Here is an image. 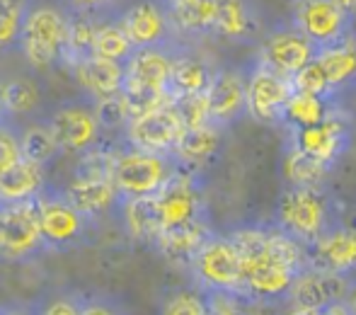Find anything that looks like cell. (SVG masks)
Returning <instances> with one entry per match:
<instances>
[{
    "label": "cell",
    "mask_w": 356,
    "mask_h": 315,
    "mask_svg": "<svg viewBox=\"0 0 356 315\" xmlns=\"http://www.w3.org/2000/svg\"><path fill=\"white\" fill-rule=\"evenodd\" d=\"M230 238L243 255L245 293L254 306L286 303L298 274L310 267L305 245L277 226L243 228Z\"/></svg>",
    "instance_id": "1"
},
{
    "label": "cell",
    "mask_w": 356,
    "mask_h": 315,
    "mask_svg": "<svg viewBox=\"0 0 356 315\" xmlns=\"http://www.w3.org/2000/svg\"><path fill=\"white\" fill-rule=\"evenodd\" d=\"M334 202L325 184H289L277 199L274 226L305 248L334 226Z\"/></svg>",
    "instance_id": "2"
},
{
    "label": "cell",
    "mask_w": 356,
    "mask_h": 315,
    "mask_svg": "<svg viewBox=\"0 0 356 315\" xmlns=\"http://www.w3.org/2000/svg\"><path fill=\"white\" fill-rule=\"evenodd\" d=\"M71 10L54 3H34L24 19L19 51L37 71H51L66 61Z\"/></svg>",
    "instance_id": "3"
},
{
    "label": "cell",
    "mask_w": 356,
    "mask_h": 315,
    "mask_svg": "<svg viewBox=\"0 0 356 315\" xmlns=\"http://www.w3.org/2000/svg\"><path fill=\"white\" fill-rule=\"evenodd\" d=\"M179 172H182V168L175 156L141 151V148H134L127 143V148H119L112 179L122 199L129 202V199L158 194Z\"/></svg>",
    "instance_id": "4"
},
{
    "label": "cell",
    "mask_w": 356,
    "mask_h": 315,
    "mask_svg": "<svg viewBox=\"0 0 356 315\" xmlns=\"http://www.w3.org/2000/svg\"><path fill=\"white\" fill-rule=\"evenodd\" d=\"M37 204L39 218H42V236L49 252H71L90 243L97 218L75 209L61 189L47 187L37 197Z\"/></svg>",
    "instance_id": "5"
},
{
    "label": "cell",
    "mask_w": 356,
    "mask_h": 315,
    "mask_svg": "<svg viewBox=\"0 0 356 315\" xmlns=\"http://www.w3.org/2000/svg\"><path fill=\"white\" fill-rule=\"evenodd\" d=\"M42 119L51 129L58 148L66 156L88 151L99 141V134H102L97 109H95V97L88 92L58 99Z\"/></svg>",
    "instance_id": "6"
},
{
    "label": "cell",
    "mask_w": 356,
    "mask_h": 315,
    "mask_svg": "<svg viewBox=\"0 0 356 315\" xmlns=\"http://www.w3.org/2000/svg\"><path fill=\"white\" fill-rule=\"evenodd\" d=\"M49 252L42 236L37 199L0 204V259L27 262Z\"/></svg>",
    "instance_id": "7"
},
{
    "label": "cell",
    "mask_w": 356,
    "mask_h": 315,
    "mask_svg": "<svg viewBox=\"0 0 356 315\" xmlns=\"http://www.w3.org/2000/svg\"><path fill=\"white\" fill-rule=\"evenodd\" d=\"M192 282L202 289H225L245 293L243 255L230 236H213L197 250L189 262Z\"/></svg>",
    "instance_id": "8"
},
{
    "label": "cell",
    "mask_w": 356,
    "mask_h": 315,
    "mask_svg": "<svg viewBox=\"0 0 356 315\" xmlns=\"http://www.w3.org/2000/svg\"><path fill=\"white\" fill-rule=\"evenodd\" d=\"M291 24L300 29L320 51L352 37L354 15L337 0H291Z\"/></svg>",
    "instance_id": "9"
},
{
    "label": "cell",
    "mask_w": 356,
    "mask_h": 315,
    "mask_svg": "<svg viewBox=\"0 0 356 315\" xmlns=\"http://www.w3.org/2000/svg\"><path fill=\"white\" fill-rule=\"evenodd\" d=\"M352 274H337L327 269L305 267L291 286L284 306L300 315H327L337 303H344L352 286Z\"/></svg>",
    "instance_id": "10"
},
{
    "label": "cell",
    "mask_w": 356,
    "mask_h": 315,
    "mask_svg": "<svg viewBox=\"0 0 356 315\" xmlns=\"http://www.w3.org/2000/svg\"><path fill=\"white\" fill-rule=\"evenodd\" d=\"M155 218H158V236L163 231L182 228L209 218L202 189H199L194 172H179L158 194H153Z\"/></svg>",
    "instance_id": "11"
},
{
    "label": "cell",
    "mask_w": 356,
    "mask_h": 315,
    "mask_svg": "<svg viewBox=\"0 0 356 315\" xmlns=\"http://www.w3.org/2000/svg\"><path fill=\"white\" fill-rule=\"evenodd\" d=\"M184 129H187V124H184L182 114L177 112V107L172 102H163L148 109L141 117L129 119V124L124 127V138L129 146L141 148V151L172 156Z\"/></svg>",
    "instance_id": "12"
},
{
    "label": "cell",
    "mask_w": 356,
    "mask_h": 315,
    "mask_svg": "<svg viewBox=\"0 0 356 315\" xmlns=\"http://www.w3.org/2000/svg\"><path fill=\"white\" fill-rule=\"evenodd\" d=\"M289 131H291V146L308 153V156H313L320 163L330 165V168H337L339 160L347 156V151L352 148V138H354L349 122L334 112L327 119H323L320 124L289 129Z\"/></svg>",
    "instance_id": "13"
},
{
    "label": "cell",
    "mask_w": 356,
    "mask_h": 315,
    "mask_svg": "<svg viewBox=\"0 0 356 315\" xmlns=\"http://www.w3.org/2000/svg\"><path fill=\"white\" fill-rule=\"evenodd\" d=\"M119 22L124 24L136 49L175 44L177 29H175L170 10L163 0H138V3L129 5L119 15Z\"/></svg>",
    "instance_id": "14"
},
{
    "label": "cell",
    "mask_w": 356,
    "mask_h": 315,
    "mask_svg": "<svg viewBox=\"0 0 356 315\" xmlns=\"http://www.w3.org/2000/svg\"><path fill=\"white\" fill-rule=\"evenodd\" d=\"M291 92H293L291 78L259 61L257 68L248 76V112L262 124H282L286 99L291 97Z\"/></svg>",
    "instance_id": "15"
},
{
    "label": "cell",
    "mask_w": 356,
    "mask_h": 315,
    "mask_svg": "<svg viewBox=\"0 0 356 315\" xmlns=\"http://www.w3.org/2000/svg\"><path fill=\"white\" fill-rule=\"evenodd\" d=\"M209 97V122L228 129L248 112V76L240 68H218L213 71Z\"/></svg>",
    "instance_id": "16"
},
{
    "label": "cell",
    "mask_w": 356,
    "mask_h": 315,
    "mask_svg": "<svg viewBox=\"0 0 356 315\" xmlns=\"http://www.w3.org/2000/svg\"><path fill=\"white\" fill-rule=\"evenodd\" d=\"M315 56H318V47L291 24V27H282L269 34L267 42L262 44L259 61L286 78H293Z\"/></svg>",
    "instance_id": "17"
},
{
    "label": "cell",
    "mask_w": 356,
    "mask_h": 315,
    "mask_svg": "<svg viewBox=\"0 0 356 315\" xmlns=\"http://www.w3.org/2000/svg\"><path fill=\"white\" fill-rule=\"evenodd\" d=\"M310 267L327 269L337 274L356 272V228L334 223L327 233H323L313 245H308Z\"/></svg>",
    "instance_id": "18"
},
{
    "label": "cell",
    "mask_w": 356,
    "mask_h": 315,
    "mask_svg": "<svg viewBox=\"0 0 356 315\" xmlns=\"http://www.w3.org/2000/svg\"><path fill=\"white\" fill-rule=\"evenodd\" d=\"M175 56H177V44L136 49L134 56L127 61L124 85H141V88L163 90L170 95V76H172Z\"/></svg>",
    "instance_id": "19"
},
{
    "label": "cell",
    "mask_w": 356,
    "mask_h": 315,
    "mask_svg": "<svg viewBox=\"0 0 356 315\" xmlns=\"http://www.w3.org/2000/svg\"><path fill=\"white\" fill-rule=\"evenodd\" d=\"M66 199L75 209L92 218H99L102 213L112 211L114 207H124V199L119 194L114 179L104 177H73L61 189Z\"/></svg>",
    "instance_id": "20"
},
{
    "label": "cell",
    "mask_w": 356,
    "mask_h": 315,
    "mask_svg": "<svg viewBox=\"0 0 356 315\" xmlns=\"http://www.w3.org/2000/svg\"><path fill=\"white\" fill-rule=\"evenodd\" d=\"M259 32V13L252 0H213V34L228 42H250Z\"/></svg>",
    "instance_id": "21"
},
{
    "label": "cell",
    "mask_w": 356,
    "mask_h": 315,
    "mask_svg": "<svg viewBox=\"0 0 356 315\" xmlns=\"http://www.w3.org/2000/svg\"><path fill=\"white\" fill-rule=\"evenodd\" d=\"M220 141H223V129L211 122L199 124V127H187L179 136V143L172 156L177 158L179 168L184 172H197L209 160L216 158Z\"/></svg>",
    "instance_id": "22"
},
{
    "label": "cell",
    "mask_w": 356,
    "mask_h": 315,
    "mask_svg": "<svg viewBox=\"0 0 356 315\" xmlns=\"http://www.w3.org/2000/svg\"><path fill=\"white\" fill-rule=\"evenodd\" d=\"M83 92L92 95L95 99L109 97V95L122 92L124 78H127V63L112 61V58L90 56L73 66Z\"/></svg>",
    "instance_id": "23"
},
{
    "label": "cell",
    "mask_w": 356,
    "mask_h": 315,
    "mask_svg": "<svg viewBox=\"0 0 356 315\" xmlns=\"http://www.w3.org/2000/svg\"><path fill=\"white\" fill-rule=\"evenodd\" d=\"M44 189H47L44 165L34 163L29 158L17 160L15 165L0 172V204L37 199Z\"/></svg>",
    "instance_id": "24"
},
{
    "label": "cell",
    "mask_w": 356,
    "mask_h": 315,
    "mask_svg": "<svg viewBox=\"0 0 356 315\" xmlns=\"http://www.w3.org/2000/svg\"><path fill=\"white\" fill-rule=\"evenodd\" d=\"M211 236H213L211 223H209V218H204V221L189 223V226L163 231L155 238L153 245L160 250V255H165V257L170 259V262L187 264L189 267V262H192V257L197 255V250Z\"/></svg>",
    "instance_id": "25"
},
{
    "label": "cell",
    "mask_w": 356,
    "mask_h": 315,
    "mask_svg": "<svg viewBox=\"0 0 356 315\" xmlns=\"http://www.w3.org/2000/svg\"><path fill=\"white\" fill-rule=\"evenodd\" d=\"M213 78V68L194 54H179L175 56L172 76H170V99L184 97V95L207 92Z\"/></svg>",
    "instance_id": "26"
},
{
    "label": "cell",
    "mask_w": 356,
    "mask_h": 315,
    "mask_svg": "<svg viewBox=\"0 0 356 315\" xmlns=\"http://www.w3.org/2000/svg\"><path fill=\"white\" fill-rule=\"evenodd\" d=\"M315 58L325 68V76H327L330 85H332L334 95L356 85V44L352 37L342 44L320 49Z\"/></svg>",
    "instance_id": "27"
},
{
    "label": "cell",
    "mask_w": 356,
    "mask_h": 315,
    "mask_svg": "<svg viewBox=\"0 0 356 315\" xmlns=\"http://www.w3.org/2000/svg\"><path fill=\"white\" fill-rule=\"evenodd\" d=\"M330 102H332V99H325V97H318V95H308V92H300V90H293L291 97L286 99L282 124L289 129L320 124L323 119H327L330 114H332Z\"/></svg>",
    "instance_id": "28"
},
{
    "label": "cell",
    "mask_w": 356,
    "mask_h": 315,
    "mask_svg": "<svg viewBox=\"0 0 356 315\" xmlns=\"http://www.w3.org/2000/svg\"><path fill=\"white\" fill-rule=\"evenodd\" d=\"M97 27H99L97 15L71 10V29H68V49H66L68 66H75V63L95 56V37H97Z\"/></svg>",
    "instance_id": "29"
},
{
    "label": "cell",
    "mask_w": 356,
    "mask_h": 315,
    "mask_svg": "<svg viewBox=\"0 0 356 315\" xmlns=\"http://www.w3.org/2000/svg\"><path fill=\"white\" fill-rule=\"evenodd\" d=\"M177 34L207 37L213 34V0H192L182 5H168Z\"/></svg>",
    "instance_id": "30"
},
{
    "label": "cell",
    "mask_w": 356,
    "mask_h": 315,
    "mask_svg": "<svg viewBox=\"0 0 356 315\" xmlns=\"http://www.w3.org/2000/svg\"><path fill=\"white\" fill-rule=\"evenodd\" d=\"M19 143H22V156L44 165V168L61 156V148H58L56 138H54L51 129L47 127L44 119L24 124L19 129Z\"/></svg>",
    "instance_id": "31"
},
{
    "label": "cell",
    "mask_w": 356,
    "mask_h": 315,
    "mask_svg": "<svg viewBox=\"0 0 356 315\" xmlns=\"http://www.w3.org/2000/svg\"><path fill=\"white\" fill-rule=\"evenodd\" d=\"M136 47H134L131 37L127 34L124 24L117 19H107V22H99L97 37H95V56L112 58V61L127 63L134 56Z\"/></svg>",
    "instance_id": "32"
},
{
    "label": "cell",
    "mask_w": 356,
    "mask_h": 315,
    "mask_svg": "<svg viewBox=\"0 0 356 315\" xmlns=\"http://www.w3.org/2000/svg\"><path fill=\"white\" fill-rule=\"evenodd\" d=\"M3 102L8 117H27L42 107V90L29 78H13L3 83Z\"/></svg>",
    "instance_id": "33"
},
{
    "label": "cell",
    "mask_w": 356,
    "mask_h": 315,
    "mask_svg": "<svg viewBox=\"0 0 356 315\" xmlns=\"http://www.w3.org/2000/svg\"><path fill=\"white\" fill-rule=\"evenodd\" d=\"M34 0H0V54L19 47L24 19Z\"/></svg>",
    "instance_id": "34"
},
{
    "label": "cell",
    "mask_w": 356,
    "mask_h": 315,
    "mask_svg": "<svg viewBox=\"0 0 356 315\" xmlns=\"http://www.w3.org/2000/svg\"><path fill=\"white\" fill-rule=\"evenodd\" d=\"M284 170H286V177H289V184H310V187H315V184H325L327 175L334 168H330V165L320 163L313 156L291 146Z\"/></svg>",
    "instance_id": "35"
},
{
    "label": "cell",
    "mask_w": 356,
    "mask_h": 315,
    "mask_svg": "<svg viewBox=\"0 0 356 315\" xmlns=\"http://www.w3.org/2000/svg\"><path fill=\"white\" fill-rule=\"evenodd\" d=\"M160 311L168 315H209L204 289L197 284L192 289H172L160 298Z\"/></svg>",
    "instance_id": "36"
},
{
    "label": "cell",
    "mask_w": 356,
    "mask_h": 315,
    "mask_svg": "<svg viewBox=\"0 0 356 315\" xmlns=\"http://www.w3.org/2000/svg\"><path fill=\"white\" fill-rule=\"evenodd\" d=\"M209 315H235L254 308L252 298L243 291H225V289H204Z\"/></svg>",
    "instance_id": "37"
},
{
    "label": "cell",
    "mask_w": 356,
    "mask_h": 315,
    "mask_svg": "<svg viewBox=\"0 0 356 315\" xmlns=\"http://www.w3.org/2000/svg\"><path fill=\"white\" fill-rule=\"evenodd\" d=\"M95 109H97L102 131H124V127L129 124V107L122 92L95 99Z\"/></svg>",
    "instance_id": "38"
},
{
    "label": "cell",
    "mask_w": 356,
    "mask_h": 315,
    "mask_svg": "<svg viewBox=\"0 0 356 315\" xmlns=\"http://www.w3.org/2000/svg\"><path fill=\"white\" fill-rule=\"evenodd\" d=\"M293 90H300V92H308V95H318V97H325V99H332L334 92H332V85H330L327 76H325V68L320 66L318 58L303 66L293 78Z\"/></svg>",
    "instance_id": "39"
},
{
    "label": "cell",
    "mask_w": 356,
    "mask_h": 315,
    "mask_svg": "<svg viewBox=\"0 0 356 315\" xmlns=\"http://www.w3.org/2000/svg\"><path fill=\"white\" fill-rule=\"evenodd\" d=\"M32 311L44 315H80V291L58 289L49 296L37 298V306H32Z\"/></svg>",
    "instance_id": "40"
},
{
    "label": "cell",
    "mask_w": 356,
    "mask_h": 315,
    "mask_svg": "<svg viewBox=\"0 0 356 315\" xmlns=\"http://www.w3.org/2000/svg\"><path fill=\"white\" fill-rule=\"evenodd\" d=\"M19 129H22V124H17V119L13 117L0 122V172L24 158L22 143H19Z\"/></svg>",
    "instance_id": "41"
},
{
    "label": "cell",
    "mask_w": 356,
    "mask_h": 315,
    "mask_svg": "<svg viewBox=\"0 0 356 315\" xmlns=\"http://www.w3.org/2000/svg\"><path fill=\"white\" fill-rule=\"evenodd\" d=\"M172 104L177 107V112L182 114L187 127H199V124L209 122V97L207 92L197 95H184V97L172 99Z\"/></svg>",
    "instance_id": "42"
},
{
    "label": "cell",
    "mask_w": 356,
    "mask_h": 315,
    "mask_svg": "<svg viewBox=\"0 0 356 315\" xmlns=\"http://www.w3.org/2000/svg\"><path fill=\"white\" fill-rule=\"evenodd\" d=\"M127 306H122L117 296L102 291H80V315L92 313H124Z\"/></svg>",
    "instance_id": "43"
},
{
    "label": "cell",
    "mask_w": 356,
    "mask_h": 315,
    "mask_svg": "<svg viewBox=\"0 0 356 315\" xmlns=\"http://www.w3.org/2000/svg\"><path fill=\"white\" fill-rule=\"evenodd\" d=\"M117 0H66V8L78 10V13H90V15H104L114 8Z\"/></svg>",
    "instance_id": "44"
},
{
    "label": "cell",
    "mask_w": 356,
    "mask_h": 315,
    "mask_svg": "<svg viewBox=\"0 0 356 315\" xmlns=\"http://www.w3.org/2000/svg\"><path fill=\"white\" fill-rule=\"evenodd\" d=\"M344 303H347V308H349V315H356V282H352V286H349V293H347V298H344Z\"/></svg>",
    "instance_id": "45"
},
{
    "label": "cell",
    "mask_w": 356,
    "mask_h": 315,
    "mask_svg": "<svg viewBox=\"0 0 356 315\" xmlns=\"http://www.w3.org/2000/svg\"><path fill=\"white\" fill-rule=\"evenodd\" d=\"M339 5H342L344 10H349L352 15H356V0H337Z\"/></svg>",
    "instance_id": "46"
},
{
    "label": "cell",
    "mask_w": 356,
    "mask_h": 315,
    "mask_svg": "<svg viewBox=\"0 0 356 315\" xmlns=\"http://www.w3.org/2000/svg\"><path fill=\"white\" fill-rule=\"evenodd\" d=\"M3 119H10L8 117V112H5V102H3V83H0V122Z\"/></svg>",
    "instance_id": "47"
},
{
    "label": "cell",
    "mask_w": 356,
    "mask_h": 315,
    "mask_svg": "<svg viewBox=\"0 0 356 315\" xmlns=\"http://www.w3.org/2000/svg\"><path fill=\"white\" fill-rule=\"evenodd\" d=\"M165 5H182V3H192V0H163Z\"/></svg>",
    "instance_id": "48"
}]
</instances>
